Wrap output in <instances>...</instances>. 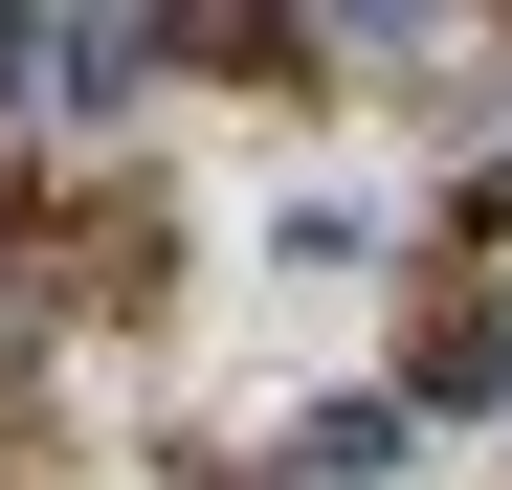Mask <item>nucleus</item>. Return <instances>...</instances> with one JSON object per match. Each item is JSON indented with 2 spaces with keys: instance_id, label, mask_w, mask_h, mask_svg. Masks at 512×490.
I'll use <instances>...</instances> for the list:
<instances>
[{
  "instance_id": "nucleus-1",
  "label": "nucleus",
  "mask_w": 512,
  "mask_h": 490,
  "mask_svg": "<svg viewBox=\"0 0 512 490\" xmlns=\"http://www.w3.org/2000/svg\"><path fill=\"white\" fill-rule=\"evenodd\" d=\"M401 379H423V401H512V312H490V290H423Z\"/></svg>"
},
{
  "instance_id": "nucleus-2",
  "label": "nucleus",
  "mask_w": 512,
  "mask_h": 490,
  "mask_svg": "<svg viewBox=\"0 0 512 490\" xmlns=\"http://www.w3.org/2000/svg\"><path fill=\"white\" fill-rule=\"evenodd\" d=\"M134 67H179V23H45V90H67V112H112Z\"/></svg>"
},
{
  "instance_id": "nucleus-3",
  "label": "nucleus",
  "mask_w": 512,
  "mask_h": 490,
  "mask_svg": "<svg viewBox=\"0 0 512 490\" xmlns=\"http://www.w3.org/2000/svg\"><path fill=\"white\" fill-rule=\"evenodd\" d=\"M290 468H312V490H379V468H401V401H312Z\"/></svg>"
},
{
  "instance_id": "nucleus-4",
  "label": "nucleus",
  "mask_w": 512,
  "mask_h": 490,
  "mask_svg": "<svg viewBox=\"0 0 512 490\" xmlns=\"http://www.w3.org/2000/svg\"><path fill=\"white\" fill-rule=\"evenodd\" d=\"M0 67H45V23H23V0H0Z\"/></svg>"
}]
</instances>
